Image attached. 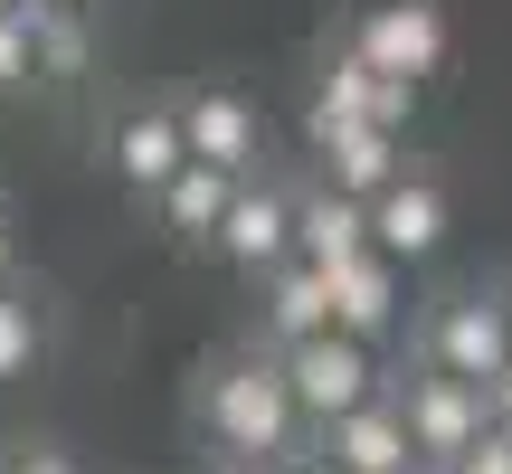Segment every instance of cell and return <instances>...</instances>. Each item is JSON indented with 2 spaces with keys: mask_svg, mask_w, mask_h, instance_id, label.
Here are the masks:
<instances>
[{
  "mask_svg": "<svg viewBox=\"0 0 512 474\" xmlns=\"http://www.w3.org/2000/svg\"><path fill=\"white\" fill-rule=\"evenodd\" d=\"M0 474H86V465H76V456H57V446H19Z\"/></svg>",
  "mask_w": 512,
  "mask_h": 474,
  "instance_id": "ffe728a7",
  "label": "cell"
},
{
  "mask_svg": "<svg viewBox=\"0 0 512 474\" xmlns=\"http://www.w3.org/2000/svg\"><path fill=\"white\" fill-rule=\"evenodd\" d=\"M285 474H342V465H332V456H313V446H304V456H294Z\"/></svg>",
  "mask_w": 512,
  "mask_h": 474,
  "instance_id": "cb8c5ba5",
  "label": "cell"
},
{
  "mask_svg": "<svg viewBox=\"0 0 512 474\" xmlns=\"http://www.w3.org/2000/svg\"><path fill=\"white\" fill-rule=\"evenodd\" d=\"M29 57H38V86H76V76L95 67L86 10H29Z\"/></svg>",
  "mask_w": 512,
  "mask_h": 474,
  "instance_id": "2e32d148",
  "label": "cell"
},
{
  "mask_svg": "<svg viewBox=\"0 0 512 474\" xmlns=\"http://www.w3.org/2000/svg\"><path fill=\"white\" fill-rule=\"evenodd\" d=\"M484 427H503V437H512V361L484 380Z\"/></svg>",
  "mask_w": 512,
  "mask_h": 474,
  "instance_id": "44dd1931",
  "label": "cell"
},
{
  "mask_svg": "<svg viewBox=\"0 0 512 474\" xmlns=\"http://www.w3.org/2000/svg\"><path fill=\"white\" fill-rule=\"evenodd\" d=\"M171 114H181V152L200 171H228V181L266 171V162H256V152H266V114H256V95H238V86H190V95H171Z\"/></svg>",
  "mask_w": 512,
  "mask_h": 474,
  "instance_id": "52a82bcc",
  "label": "cell"
},
{
  "mask_svg": "<svg viewBox=\"0 0 512 474\" xmlns=\"http://www.w3.org/2000/svg\"><path fill=\"white\" fill-rule=\"evenodd\" d=\"M494 294H503V323H512V275H494Z\"/></svg>",
  "mask_w": 512,
  "mask_h": 474,
  "instance_id": "d4e9b609",
  "label": "cell"
},
{
  "mask_svg": "<svg viewBox=\"0 0 512 474\" xmlns=\"http://www.w3.org/2000/svg\"><path fill=\"white\" fill-rule=\"evenodd\" d=\"M190 418H200V437L219 446V456L238 465H294L304 456V418H294V389H285V361H275L266 342H228L200 361V380H190Z\"/></svg>",
  "mask_w": 512,
  "mask_h": 474,
  "instance_id": "6da1fadb",
  "label": "cell"
},
{
  "mask_svg": "<svg viewBox=\"0 0 512 474\" xmlns=\"http://www.w3.org/2000/svg\"><path fill=\"white\" fill-rule=\"evenodd\" d=\"M275 361H285V389H294V418H304V437H323L332 418H351V408H370V399L389 389L380 351L342 342V332H313V342L275 351Z\"/></svg>",
  "mask_w": 512,
  "mask_h": 474,
  "instance_id": "3957f363",
  "label": "cell"
},
{
  "mask_svg": "<svg viewBox=\"0 0 512 474\" xmlns=\"http://www.w3.org/2000/svg\"><path fill=\"white\" fill-rule=\"evenodd\" d=\"M19 285V247H10V209H0V294Z\"/></svg>",
  "mask_w": 512,
  "mask_h": 474,
  "instance_id": "7402d4cb",
  "label": "cell"
},
{
  "mask_svg": "<svg viewBox=\"0 0 512 474\" xmlns=\"http://www.w3.org/2000/svg\"><path fill=\"white\" fill-rule=\"evenodd\" d=\"M38 10H86V0H38Z\"/></svg>",
  "mask_w": 512,
  "mask_h": 474,
  "instance_id": "484cf974",
  "label": "cell"
},
{
  "mask_svg": "<svg viewBox=\"0 0 512 474\" xmlns=\"http://www.w3.org/2000/svg\"><path fill=\"white\" fill-rule=\"evenodd\" d=\"M446 474H512V437H503V427H484V437L465 446V456L446 465Z\"/></svg>",
  "mask_w": 512,
  "mask_h": 474,
  "instance_id": "d6986e66",
  "label": "cell"
},
{
  "mask_svg": "<svg viewBox=\"0 0 512 474\" xmlns=\"http://www.w3.org/2000/svg\"><path fill=\"white\" fill-rule=\"evenodd\" d=\"M200 474H285V465H238V456H209Z\"/></svg>",
  "mask_w": 512,
  "mask_h": 474,
  "instance_id": "603a6c76",
  "label": "cell"
},
{
  "mask_svg": "<svg viewBox=\"0 0 512 474\" xmlns=\"http://www.w3.org/2000/svg\"><path fill=\"white\" fill-rule=\"evenodd\" d=\"M105 162H114V181L133 190V200H162L171 181H181V114H171V95H143V105H124L114 114V133H105Z\"/></svg>",
  "mask_w": 512,
  "mask_h": 474,
  "instance_id": "9c48e42d",
  "label": "cell"
},
{
  "mask_svg": "<svg viewBox=\"0 0 512 474\" xmlns=\"http://www.w3.org/2000/svg\"><path fill=\"white\" fill-rule=\"evenodd\" d=\"M294 209H304V181H275V171H247L238 181V200H228V219L209 247L228 256V266L247 275H275V266H294Z\"/></svg>",
  "mask_w": 512,
  "mask_h": 474,
  "instance_id": "8992f818",
  "label": "cell"
},
{
  "mask_svg": "<svg viewBox=\"0 0 512 474\" xmlns=\"http://www.w3.org/2000/svg\"><path fill=\"white\" fill-rule=\"evenodd\" d=\"M342 38L361 48L370 76H399V86H427L446 67V10L437 0H361V19Z\"/></svg>",
  "mask_w": 512,
  "mask_h": 474,
  "instance_id": "5b68a950",
  "label": "cell"
},
{
  "mask_svg": "<svg viewBox=\"0 0 512 474\" xmlns=\"http://www.w3.org/2000/svg\"><path fill=\"white\" fill-rule=\"evenodd\" d=\"M446 228H456V200H446V171L408 162L399 181L370 200V247L389 256V266H427V256L446 247Z\"/></svg>",
  "mask_w": 512,
  "mask_h": 474,
  "instance_id": "ba28073f",
  "label": "cell"
},
{
  "mask_svg": "<svg viewBox=\"0 0 512 474\" xmlns=\"http://www.w3.org/2000/svg\"><path fill=\"white\" fill-rule=\"evenodd\" d=\"M228 200H238V181H228V171L181 162V181L152 200V219H162V237H171V247H209V237H219V219H228Z\"/></svg>",
  "mask_w": 512,
  "mask_h": 474,
  "instance_id": "9a60e30c",
  "label": "cell"
},
{
  "mask_svg": "<svg viewBox=\"0 0 512 474\" xmlns=\"http://www.w3.org/2000/svg\"><path fill=\"white\" fill-rule=\"evenodd\" d=\"M313 456H332L342 474H418V446H408V418H399V399H370V408H351V418H332L323 437H313Z\"/></svg>",
  "mask_w": 512,
  "mask_h": 474,
  "instance_id": "8fae6325",
  "label": "cell"
},
{
  "mask_svg": "<svg viewBox=\"0 0 512 474\" xmlns=\"http://www.w3.org/2000/svg\"><path fill=\"white\" fill-rule=\"evenodd\" d=\"M313 332H332V275H313L304 256L275 266V275H256V342L294 351V342H313Z\"/></svg>",
  "mask_w": 512,
  "mask_h": 474,
  "instance_id": "7c38bea8",
  "label": "cell"
},
{
  "mask_svg": "<svg viewBox=\"0 0 512 474\" xmlns=\"http://www.w3.org/2000/svg\"><path fill=\"white\" fill-rule=\"evenodd\" d=\"M294 256H304L313 275H342L351 256H370V209L342 200V190L304 181V209H294Z\"/></svg>",
  "mask_w": 512,
  "mask_h": 474,
  "instance_id": "5bb4252c",
  "label": "cell"
},
{
  "mask_svg": "<svg viewBox=\"0 0 512 474\" xmlns=\"http://www.w3.org/2000/svg\"><path fill=\"white\" fill-rule=\"evenodd\" d=\"M418 361L446 370V380H465V389H484V380L512 361L503 294H494V285H456V294H437V304L418 313Z\"/></svg>",
  "mask_w": 512,
  "mask_h": 474,
  "instance_id": "7a4b0ae2",
  "label": "cell"
},
{
  "mask_svg": "<svg viewBox=\"0 0 512 474\" xmlns=\"http://www.w3.org/2000/svg\"><path fill=\"white\" fill-rule=\"evenodd\" d=\"M399 275H408V266H389L380 247H370V256H351V266L332 275V332H342V342H361V351H380L389 332L408 323V313H399V304H408V285H399Z\"/></svg>",
  "mask_w": 512,
  "mask_h": 474,
  "instance_id": "30bf717a",
  "label": "cell"
},
{
  "mask_svg": "<svg viewBox=\"0 0 512 474\" xmlns=\"http://www.w3.org/2000/svg\"><path fill=\"white\" fill-rule=\"evenodd\" d=\"M313 162H323V171H313L323 190H342V200L370 209V200L408 171V143H399V133H380V124H342V133H323V143H313Z\"/></svg>",
  "mask_w": 512,
  "mask_h": 474,
  "instance_id": "4fadbf2b",
  "label": "cell"
},
{
  "mask_svg": "<svg viewBox=\"0 0 512 474\" xmlns=\"http://www.w3.org/2000/svg\"><path fill=\"white\" fill-rule=\"evenodd\" d=\"M0 10H29V0H0Z\"/></svg>",
  "mask_w": 512,
  "mask_h": 474,
  "instance_id": "4316f807",
  "label": "cell"
},
{
  "mask_svg": "<svg viewBox=\"0 0 512 474\" xmlns=\"http://www.w3.org/2000/svg\"><path fill=\"white\" fill-rule=\"evenodd\" d=\"M389 399H399V418H408L418 474H446V465L465 456V446L484 437V389L446 380V370H427V361H408L399 380H389Z\"/></svg>",
  "mask_w": 512,
  "mask_h": 474,
  "instance_id": "277c9868",
  "label": "cell"
},
{
  "mask_svg": "<svg viewBox=\"0 0 512 474\" xmlns=\"http://www.w3.org/2000/svg\"><path fill=\"white\" fill-rule=\"evenodd\" d=\"M38 351H48V313H38L29 285H10L0 294V380H29Z\"/></svg>",
  "mask_w": 512,
  "mask_h": 474,
  "instance_id": "e0dca14e",
  "label": "cell"
},
{
  "mask_svg": "<svg viewBox=\"0 0 512 474\" xmlns=\"http://www.w3.org/2000/svg\"><path fill=\"white\" fill-rule=\"evenodd\" d=\"M38 10V0H29ZM29 10H0V95L38 86V57H29Z\"/></svg>",
  "mask_w": 512,
  "mask_h": 474,
  "instance_id": "ac0fdd59",
  "label": "cell"
}]
</instances>
